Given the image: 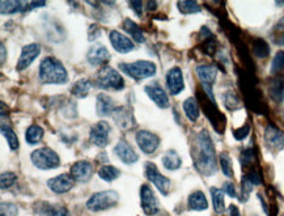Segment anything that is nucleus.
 <instances>
[{"instance_id": "obj_18", "label": "nucleus", "mask_w": 284, "mask_h": 216, "mask_svg": "<svg viewBox=\"0 0 284 216\" xmlns=\"http://www.w3.org/2000/svg\"><path fill=\"white\" fill-rule=\"evenodd\" d=\"M145 90V93L148 94V97L151 98L156 105H157L158 108L161 109H166L169 108V97H168V94L164 89H162L161 86L158 85V84H149L144 88Z\"/></svg>"}, {"instance_id": "obj_42", "label": "nucleus", "mask_w": 284, "mask_h": 216, "mask_svg": "<svg viewBox=\"0 0 284 216\" xmlns=\"http://www.w3.org/2000/svg\"><path fill=\"white\" fill-rule=\"evenodd\" d=\"M223 100L225 106H227L229 110H234V109H237L238 106H240V101H238V97L236 96L234 92H227V93L223 96Z\"/></svg>"}, {"instance_id": "obj_4", "label": "nucleus", "mask_w": 284, "mask_h": 216, "mask_svg": "<svg viewBox=\"0 0 284 216\" xmlns=\"http://www.w3.org/2000/svg\"><path fill=\"white\" fill-rule=\"evenodd\" d=\"M119 201V194L115 190L98 191L96 194L90 195V198L86 201V209L97 213L104 210L112 209Z\"/></svg>"}, {"instance_id": "obj_8", "label": "nucleus", "mask_w": 284, "mask_h": 216, "mask_svg": "<svg viewBox=\"0 0 284 216\" xmlns=\"http://www.w3.org/2000/svg\"><path fill=\"white\" fill-rule=\"evenodd\" d=\"M199 101L202 102V108L205 110L207 118L210 119V122L213 123V126L215 127L219 133H223L224 125H225V118L223 114L217 110L215 102L209 98H203V93H199Z\"/></svg>"}, {"instance_id": "obj_32", "label": "nucleus", "mask_w": 284, "mask_h": 216, "mask_svg": "<svg viewBox=\"0 0 284 216\" xmlns=\"http://www.w3.org/2000/svg\"><path fill=\"white\" fill-rule=\"evenodd\" d=\"M42 138H43V129L41 126H38V125H32V126L26 130L25 141L28 142L29 144L34 145V144L40 143V142L42 141Z\"/></svg>"}, {"instance_id": "obj_22", "label": "nucleus", "mask_w": 284, "mask_h": 216, "mask_svg": "<svg viewBox=\"0 0 284 216\" xmlns=\"http://www.w3.org/2000/svg\"><path fill=\"white\" fill-rule=\"evenodd\" d=\"M114 152L115 155L119 157V160L125 162V164H134V162H137L138 158H139L135 149H134L126 141H119L118 144L115 145Z\"/></svg>"}, {"instance_id": "obj_50", "label": "nucleus", "mask_w": 284, "mask_h": 216, "mask_svg": "<svg viewBox=\"0 0 284 216\" xmlns=\"http://www.w3.org/2000/svg\"><path fill=\"white\" fill-rule=\"evenodd\" d=\"M229 216H241V214H240V210H238L234 205L229 206Z\"/></svg>"}, {"instance_id": "obj_19", "label": "nucleus", "mask_w": 284, "mask_h": 216, "mask_svg": "<svg viewBox=\"0 0 284 216\" xmlns=\"http://www.w3.org/2000/svg\"><path fill=\"white\" fill-rule=\"evenodd\" d=\"M265 142L270 148L281 151L284 148V133L274 125H269L265 130Z\"/></svg>"}, {"instance_id": "obj_51", "label": "nucleus", "mask_w": 284, "mask_h": 216, "mask_svg": "<svg viewBox=\"0 0 284 216\" xmlns=\"http://www.w3.org/2000/svg\"><path fill=\"white\" fill-rule=\"evenodd\" d=\"M1 65H4L5 63V46H4V43L1 42Z\"/></svg>"}, {"instance_id": "obj_48", "label": "nucleus", "mask_w": 284, "mask_h": 216, "mask_svg": "<svg viewBox=\"0 0 284 216\" xmlns=\"http://www.w3.org/2000/svg\"><path fill=\"white\" fill-rule=\"evenodd\" d=\"M224 187V193L227 195H229L230 198H234L236 197V187H234V185L232 184V182H225V184L223 185Z\"/></svg>"}, {"instance_id": "obj_27", "label": "nucleus", "mask_w": 284, "mask_h": 216, "mask_svg": "<svg viewBox=\"0 0 284 216\" xmlns=\"http://www.w3.org/2000/svg\"><path fill=\"white\" fill-rule=\"evenodd\" d=\"M123 29L126 30L127 34L133 37L134 41H137V42L139 43L145 42V37H144L143 30H142L141 26L138 25L137 22H134L133 20L126 18V20L123 21Z\"/></svg>"}, {"instance_id": "obj_6", "label": "nucleus", "mask_w": 284, "mask_h": 216, "mask_svg": "<svg viewBox=\"0 0 284 216\" xmlns=\"http://www.w3.org/2000/svg\"><path fill=\"white\" fill-rule=\"evenodd\" d=\"M30 160L34 164V166L42 170L55 169V168L61 165V158H59L57 152L47 147L36 149L30 155Z\"/></svg>"}, {"instance_id": "obj_29", "label": "nucleus", "mask_w": 284, "mask_h": 216, "mask_svg": "<svg viewBox=\"0 0 284 216\" xmlns=\"http://www.w3.org/2000/svg\"><path fill=\"white\" fill-rule=\"evenodd\" d=\"M184 112L191 122L198 121L199 118V105L194 97H189L184 101Z\"/></svg>"}, {"instance_id": "obj_21", "label": "nucleus", "mask_w": 284, "mask_h": 216, "mask_svg": "<svg viewBox=\"0 0 284 216\" xmlns=\"http://www.w3.org/2000/svg\"><path fill=\"white\" fill-rule=\"evenodd\" d=\"M109 38H110L113 47L118 53L126 54V53H130V51H133L135 49V45H134L133 41L121 32H118V30H112L110 34H109Z\"/></svg>"}, {"instance_id": "obj_45", "label": "nucleus", "mask_w": 284, "mask_h": 216, "mask_svg": "<svg viewBox=\"0 0 284 216\" xmlns=\"http://www.w3.org/2000/svg\"><path fill=\"white\" fill-rule=\"evenodd\" d=\"M249 133H250V125H245L241 129L234 130L233 131L234 138H236L237 141H244L245 138H248Z\"/></svg>"}, {"instance_id": "obj_15", "label": "nucleus", "mask_w": 284, "mask_h": 216, "mask_svg": "<svg viewBox=\"0 0 284 216\" xmlns=\"http://www.w3.org/2000/svg\"><path fill=\"white\" fill-rule=\"evenodd\" d=\"M73 182L75 180L72 178L71 174H61L47 181V186L55 194H65L73 187Z\"/></svg>"}, {"instance_id": "obj_52", "label": "nucleus", "mask_w": 284, "mask_h": 216, "mask_svg": "<svg viewBox=\"0 0 284 216\" xmlns=\"http://www.w3.org/2000/svg\"><path fill=\"white\" fill-rule=\"evenodd\" d=\"M147 5H148V9H149V11H153V8H156L157 3H156V1H148Z\"/></svg>"}, {"instance_id": "obj_23", "label": "nucleus", "mask_w": 284, "mask_h": 216, "mask_svg": "<svg viewBox=\"0 0 284 216\" xmlns=\"http://www.w3.org/2000/svg\"><path fill=\"white\" fill-rule=\"evenodd\" d=\"M114 104L110 96L105 93H100L97 96V104H96V110H97V115L100 117H106V115L113 114L114 112Z\"/></svg>"}, {"instance_id": "obj_20", "label": "nucleus", "mask_w": 284, "mask_h": 216, "mask_svg": "<svg viewBox=\"0 0 284 216\" xmlns=\"http://www.w3.org/2000/svg\"><path fill=\"white\" fill-rule=\"evenodd\" d=\"M86 59L90 66H101L106 63L110 59L108 49L101 45V43H94L93 46L90 47L86 54Z\"/></svg>"}, {"instance_id": "obj_26", "label": "nucleus", "mask_w": 284, "mask_h": 216, "mask_svg": "<svg viewBox=\"0 0 284 216\" xmlns=\"http://www.w3.org/2000/svg\"><path fill=\"white\" fill-rule=\"evenodd\" d=\"M29 4L30 1H11V0H1L0 5H1V13H17V12H25L30 11L29 9Z\"/></svg>"}, {"instance_id": "obj_46", "label": "nucleus", "mask_w": 284, "mask_h": 216, "mask_svg": "<svg viewBox=\"0 0 284 216\" xmlns=\"http://www.w3.org/2000/svg\"><path fill=\"white\" fill-rule=\"evenodd\" d=\"M130 7L133 8L138 17L143 16V1H130Z\"/></svg>"}, {"instance_id": "obj_3", "label": "nucleus", "mask_w": 284, "mask_h": 216, "mask_svg": "<svg viewBox=\"0 0 284 216\" xmlns=\"http://www.w3.org/2000/svg\"><path fill=\"white\" fill-rule=\"evenodd\" d=\"M121 71L135 80H143L152 77L156 73V65L149 61H138L134 63H121Z\"/></svg>"}, {"instance_id": "obj_53", "label": "nucleus", "mask_w": 284, "mask_h": 216, "mask_svg": "<svg viewBox=\"0 0 284 216\" xmlns=\"http://www.w3.org/2000/svg\"><path fill=\"white\" fill-rule=\"evenodd\" d=\"M102 156H105V153H102ZM98 161H108V157H101L100 156V157H98Z\"/></svg>"}, {"instance_id": "obj_7", "label": "nucleus", "mask_w": 284, "mask_h": 216, "mask_svg": "<svg viewBox=\"0 0 284 216\" xmlns=\"http://www.w3.org/2000/svg\"><path fill=\"white\" fill-rule=\"evenodd\" d=\"M197 75H198L199 80H201L207 97L215 102V97H213V85L215 83L216 76H217V69L213 65H201L197 67Z\"/></svg>"}, {"instance_id": "obj_47", "label": "nucleus", "mask_w": 284, "mask_h": 216, "mask_svg": "<svg viewBox=\"0 0 284 216\" xmlns=\"http://www.w3.org/2000/svg\"><path fill=\"white\" fill-rule=\"evenodd\" d=\"M246 177H248V180L252 182L253 185H259L261 184V176L258 174V172L254 169H252L250 172L246 174Z\"/></svg>"}, {"instance_id": "obj_43", "label": "nucleus", "mask_w": 284, "mask_h": 216, "mask_svg": "<svg viewBox=\"0 0 284 216\" xmlns=\"http://www.w3.org/2000/svg\"><path fill=\"white\" fill-rule=\"evenodd\" d=\"M18 209L17 206L11 202L7 203H1L0 206V216H17Z\"/></svg>"}, {"instance_id": "obj_10", "label": "nucleus", "mask_w": 284, "mask_h": 216, "mask_svg": "<svg viewBox=\"0 0 284 216\" xmlns=\"http://www.w3.org/2000/svg\"><path fill=\"white\" fill-rule=\"evenodd\" d=\"M113 119L115 125L122 130H131L137 127V121L134 118L133 109L130 106H118L113 112Z\"/></svg>"}, {"instance_id": "obj_24", "label": "nucleus", "mask_w": 284, "mask_h": 216, "mask_svg": "<svg viewBox=\"0 0 284 216\" xmlns=\"http://www.w3.org/2000/svg\"><path fill=\"white\" fill-rule=\"evenodd\" d=\"M189 209L193 211H205L209 209V202L203 191L197 190L189 197Z\"/></svg>"}, {"instance_id": "obj_28", "label": "nucleus", "mask_w": 284, "mask_h": 216, "mask_svg": "<svg viewBox=\"0 0 284 216\" xmlns=\"http://www.w3.org/2000/svg\"><path fill=\"white\" fill-rule=\"evenodd\" d=\"M162 165L168 170H177L182 165V160L174 149H169L165 152V155L162 157Z\"/></svg>"}, {"instance_id": "obj_39", "label": "nucleus", "mask_w": 284, "mask_h": 216, "mask_svg": "<svg viewBox=\"0 0 284 216\" xmlns=\"http://www.w3.org/2000/svg\"><path fill=\"white\" fill-rule=\"evenodd\" d=\"M17 181V176L12 172H4L1 173V177H0V185H1V189L5 190V189H9L11 186H13Z\"/></svg>"}, {"instance_id": "obj_17", "label": "nucleus", "mask_w": 284, "mask_h": 216, "mask_svg": "<svg viewBox=\"0 0 284 216\" xmlns=\"http://www.w3.org/2000/svg\"><path fill=\"white\" fill-rule=\"evenodd\" d=\"M93 168L86 160H80L71 166V177L77 182H86L92 178Z\"/></svg>"}, {"instance_id": "obj_9", "label": "nucleus", "mask_w": 284, "mask_h": 216, "mask_svg": "<svg viewBox=\"0 0 284 216\" xmlns=\"http://www.w3.org/2000/svg\"><path fill=\"white\" fill-rule=\"evenodd\" d=\"M144 172H145V176L152 184L157 187V190L161 193L162 195H168L170 190V180L166 178L165 176H162L160 170L157 169V166L152 162H145V166H144Z\"/></svg>"}, {"instance_id": "obj_16", "label": "nucleus", "mask_w": 284, "mask_h": 216, "mask_svg": "<svg viewBox=\"0 0 284 216\" xmlns=\"http://www.w3.org/2000/svg\"><path fill=\"white\" fill-rule=\"evenodd\" d=\"M166 85L169 88V92L176 96L180 94L185 89L184 76L180 67H173L168 73H166Z\"/></svg>"}, {"instance_id": "obj_13", "label": "nucleus", "mask_w": 284, "mask_h": 216, "mask_svg": "<svg viewBox=\"0 0 284 216\" xmlns=\"http://www.w3.org/2000/svg\"><path fill=\"white\" fill-rule=\"evenodd\" d=\"M109 133H110V126L105 121L94 123L89 131V141L97 147H106L109 143Z\"/></svg>"}, {"instance_id": "obj_41", "label": "nucleus", "mask_w": 284, "mask_h": 216, "mask_svg": "<svg viewBox=\"0 0 284 216\" xmlns=\"http://www.w3.org/2000/svg\"><path fill=\"white\" fill-rule=\"evenodd\" d=\"M256 160V152L253 148H246L241 152V156H240V162H241L242 166H250Z\"/></svg>"}, {"instance_id": "obj_34", "label": "nucleus", "mask_w": 284, "mask_h": 216, "mask_svg": "<svg viewBox=\"0 0 284 216\" xmlns=\"http://www.w3.org/2000/svg\"><path fill=\"white\" fill-rule=\"evenodd\" d=\"M253 53L258 58L263 59V58H267L270 54V46H269V43L266 41L262 40V38H258V40H254V42H253Z\"/></svg>"}, {"instance_id": "obj_36", "label": "nucleus", "mask_w": 284, "mask_h": 216, "mask_svg": "<svg viewBox=\"0 0 284 216\" xmlns=\"http://www.w3.org/2000/svg\"><path fill=\"white\" fill-rule=\"evenodd\" d=\"M271 40L274 41V43L284 46V18L279 20L277 25L274 26L271 32Z\"/></svg>"}, {"instance_id": "obj_44", "label": "nucleus", "mask_w": 284, "mask_h": 216, "mask_svg": "<svg viewBox=\"0 0 284 216\" xmlns=\"http://www.w3.org/2000/svg\"><path fill=\"white\" fill-rule=\"evenodd\" d=\"M49 216H71V214L65 206H51Z\"/></svg>"}, {"instance_id": "obj_31", "label": "nucleus", "mask_w": 284, "mask_h": 216, "mask_svg": "<svg viewBox=\"0 0 284 216\" xmlns=\"http://www.w3.org/2000/svg\"><path fill=\"white\" fill-rule=\"evenodd\" d=\"M119 176H121V170L113 165L101 166L100 170H98V177H100L101 180L106 181V182L115 181Z\"/></svg>"}, {"instance_id": "obj_30", "label": "nucleus", "mask_w": 284, "mask_h": 216, "mask_svg": "<svg viewBox=\"0 0 284 216\" xmlns=\"http://www.w3.org/2000/svg\"><path fill=\"white\" fill-rule=\"evenodd\" d=\"M90 85H92V84H90V80L88 79L79 80V81H76V83L73 84V86L71 88V93L79 98L86 97L88 93H89Z\"/></svg>"}, {"instance_id": "obj_25", "label": "nucleus", "mask_w": 284, "mask_h": 216, "mask_svg": "<svg viewBox=\"0 0 284 216\" xmlns=\"http://www.w3.org/2000/svg\"><path fill=\"white\" fill-rule=\"evenodd\" d=\"M269 93H270V97L278 104L284 100V79L282 76H277L275 79L271 80L269 85Z\"/></svg>"}, {"instance_id": "obj_35", "label": "nucleus", "mask_w": 284, "mask_h": 216, "mask_svg": "<svg viewBox=\"0 0 284 216\" xmlns=\"http://www.w3.org/2000/svg\"><path fill=\"white\" fill-rule=\"evenodd\" d=\"M1 133H3L4 138L7 139L8 145H9V148H11L12 151L17 149L18 145H20V143H18V138H17V135H16V133H14L13 130H12L9 126H5V125H3V126H1Z\"/></svg>"}, {"instance_id": "obj_1", "label": "nucleus", "mask_w": 284, "mask_h": 216, "mask_svg": "<svg viewBox=\"0 0 284 216\" xmlns=\"http://www.w3.org/2000/svg\"><path fill=\"white\" fill-rule=\"evenodd\" d=\"M194 164L197 169L203 176H213L216 173V152L213 147V139L210 137L207 130H202L197 135V145H195Z\"/></svg>"}, {"instance_id": "obj_38", "label": "nucleus", "mask_w": 284, "mask_h": 216, "mask_svg": "<svg viewBox=\"0 0 284 216\" xmlns=\"http://www.w3.org/2000/svg\"><path fill=\"white\" fill-rule=\"evenodd\" d=\"M284 70V51H278L271 62V73L277 75Z\"/></svg>"}, {"instance_id": "obj_2", "label": "nucleus", "mask_w": 284, "mask_h": 216, "mask_svg": "<svg viewBox=\"0 0 284 216\" xmlns=\"http://www.w3.org/2000/svg\"><path fill=\"white\" fill-rule=\"evenodd\" d=\"M40 80L43 84H65L69 80V75L61 62L47 57L40 65Z\"/></svg>"}, {"instance_id": "obj_5", "label": "nucleus", "mask_w": 284, "mask_h": 216, "mask_svg": "<svg viewBox=\"0 0 284 216\" xmlns=\"http://www.w3.org/2000/svg\"><path fill=\"white\" fill-rule=\"evenodd\" d=\"M96 84L98 88H102V89L121 90L125 88V80L121 73L109 66L98 71L97 76H96Z\"/></svg>"}, {"instance_id": "obj_40", "label": "nucleus", "mask_w": 284, "mask_h": 216, "mask_svg": "<svg viewBox=\"0 0 284 216\" xmlns=\"http://www.w3.org/2000/svg\"><path fill=\"white\" fill-rule=\"evenodd\" d=\"M220 166H221V170H223L224 176L227 177H233V168H232V161H230V157L227 153H221L220 155Z\"/></svg>"}, {"instance_id": "obj_37", "label": "nucleus", "mask_w": 284, "mask_h": 216, "mask_svg": "<svg viewBox=\"0 0 284 216\" xmlns=\"http://www.w3.org/2000/svg\"><path fill=\"white\" fill-rule=\"evenodd\" d=\"M178 5V9H180L182 13L190 14V13H198L201 12V7L197 1H191V0H185V1H178L177 3Z\"/></svg>"}, {"instance_id": "obj_49", "label": "nucleus", "mask_w": 284, "mask_h": 216, "mask_svg": "<svg viewBox=\"0 0 284 216\" xmlns=\"http://www.w3.org/2000/svg\"><path fill=\"white\" fill-rule=\"evenodd\" d=\"M101 36V30L100 28H98V25H92L89 28V41H94L97 40L98 37Z\"/></svg>"}, {"instance_id": "obj_33", "label": "nucleus", "mask_w": 284, "mask_h": 216, "mask_svg": "<svg viewBox=\"0 0 284 216\" xmlns=\"http://www.w3.org/2000/svg\"><path fill=\"white\" fill-rule=\"evenodd\" d=\"M211 195H213V209L216 214H223L225 211V203H224V191L220 189L213 187L211 189Z\"/></svg>"}, {"instance_id": "obj_14", "label": "nucleus", "mask_w": 284, "mask_h": 216, "mask_svg": "<svg viewBox=\"0 0 284 216\" xmlns=\"http://www.w3.org/2000/svg\"><path fill=\"white\" fill-rule=\"evenodd\" d=\"M40 53L41 46L38 43H29V45L22 47L21 55L18 58L17 65H16V70L17 71H22V70L28 69L29 66L34 62V59L40 55Z\"/></svg>"}, {"instance_id": "obj_12", "label": "nucleus", "mask_w": 284, "mask_h": 216, "mask_svg": "<svg viewBox=\"0 0 284 216\" xmlns=\"http://www.w3.org/2000/svg\"><path fill=\"white\" fill-rule=\"evenodd\" d=\"M137 143L142 151L147 155H151L160 145V138L153 133H149L147 130H142L137 134Z\"/></svg>"}, {"instance_id": "obj_11", "label": "nucleus", "mask_w": 284, "mask_h": 216, "mask_svg": "<svg viewBox=\"0 0 284 216\" xmlns=\"http://www.w3.org/2000/svg\"><path fill=\"white\" fill-rule=\"evenodd\" d=\"M141 203L144 214H147V215H156L160 210V205H158L155 193L148 185H143L141 187Z\"/></svg>"}]
</instances>
